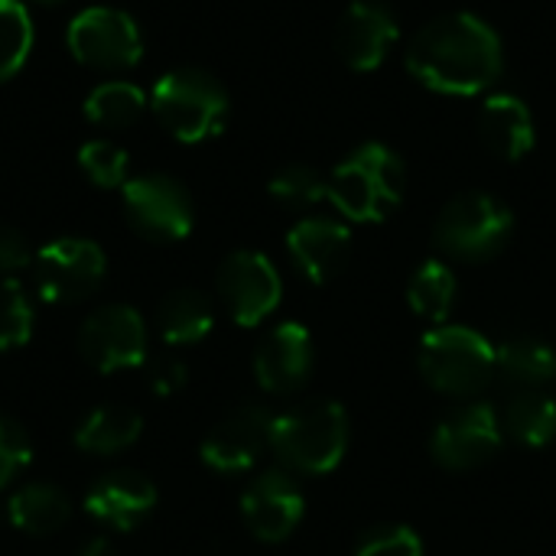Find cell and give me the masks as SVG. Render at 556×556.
I'll use <instances>...</instances> for the list:
<instances>
[{"label":"cell","instance_id":"34","mask_svg":"<svg viewBox=\"0 0 556 556\" xmlns=\"http://www.w3.org/2000/svg\"><path fill=\"white\" fill-rule=\"evenodd\" d=\"M182 384H186V365H182L179 358H156V362L150 365V388H153L160 397L176 394Z\"/></svg>","mask_w":556,"mask_h":556},{"label":"cell","instance_id":"12","mask_svg":"<svg viewBox=\"0 0 556 556\" xmlns=\"http://www.w3.org/2000/svg\"><path fill=\"white\" fill-rule=\"evenodd\" d=\"M78 349L85 362L104 375L121 368H137L147 358V326L134 306H101L94 309L78 332Z\"/></svg>","mask_w":556,"mask_h":556},{"label":"cell","instance_id":"22","mask_svg":"<svg viewBox=\"0 0 556 556\" xmlns=\"http://www.w3.org/2000/svg\"><path fill=\"white\" fill-rule=\"evenodd\" d=\"M68 515L72 505L65 492H59L49 482H29L20 492H13V498L7 502V521L33 538H49L62 531Z\"/></svg>","mask_w":556,"mask_h":556},{"label":"cell","instance_id":"25","mask_svg":"<svg viewBox=\"0 0 556 556\" xmlns=\"http://www.w3.org/2000/svg\"><path fill=\"white\" fill-rule=\"evenodd\" d=\"M456 290H459V283H456V274L450 270V264L427 261L414 270V277L407 283V303L420 319L443 326L456 306Z\"/></svg>","mask_w":556,"mask_h":556},{"label":"cell","instance_id":"16","mask_svg":"<svg viewBox=\"0 0 556 556\" xmlns=\"http://www.w3.org/2000/svg\"><path fill=\"white\" fill-rule=\"evenodd\" d=\"M394 42H397V20L378 0L352 3L336 26V49L342 62L355 72L378 68Z\"/></svg>","mask_w":556,"mask_h":556},{"label":"cell","instance_id":"33","mask_svg":"<svg viewBox=\"0 0 556 556\" xmlns=\"http://www.w3.org/2000/svg\"><path fill=\"white\" fill-rule=\"evenodd\" d=\"M33 251H29V241L23 238V231L10 228V225H0V274H16L23 267L33 264Z\"/></svg>","mask_w":556,"mask_h":556},{"label":"cell","instance_id":"31","mask_svg":"<svg viewBox=\"0 0 556 556\" xmlns=\"http://www.w3.org/2000/svg\"><path fill=\"white\" fill-rule=\"evenodd\" d=\"M355 556H424V541L407 525H375L355 541Z\"/></svg>","mask_w":556,"mask_h":556},{"label":"cell","instance_id":"5","mask_svg":"<svg viewBox=\"0 0 556 556\" xmlns=\"http://www.w3.org/2000/svg\"><path fill=\"white\" fill-rule=\"evenodd\" d=\"M424 381L446 397H476L495 381V345L466 326H437L420 339Z\"/></svg>","mask_w":556,"mask_h":556},{"label":"cell","instance_id":"10","mask_svg":"<svg viewBox=\"0 0 556 556\" xmlns=\"http://www.w3.org/2000/svg\"><path fill=\"white\" fill-rule=\"evenodd\" d=\"M502 420L495 414L492 404H463L453 407L430 437V453L443 469H479L489 459H495V453L502 450Z\"/></svg>","mask_w":556,"mask_h":556},{"label":"cell","instance_id":"15","mask_svg":"<svg viewBox=\"0 0 556 556\" xmlns=\"http://www.w3.org/2000/svg\"><path fill=\"white\" fill-rule=\"evenodd\" d=\"M313 362H316V352H313L309 329L290 319V323L274 326L261 339L254 352V375L267 394H293L306 384Z\"/></svg>","mask_w":556,"mask_h":556},{"label":"cell","instance_id":"24","mask_svg":"<svg viewBox=\"0 0 556 556\" xmlns=\"http://www.w3.org/2000/svg\"><path fill=\"white\" fill-rule=\"evenodd\" d=\"M515 443L541 450L556 440V397L547 391H521L505 407V427Z\"/></svg>","mask_w":556,"mask_h":556},{"label":"cell","instance_id":"8","mask_svg":"<svg viewBox=\"0 0 556 556\" xmlns=\"http://www.w3.org/2000/svg\"><path fill=\"white\" fill-rule=\"evenodd\" d=\"M127 222L150 241H182L192 231L195 208L182 182L166 173H143L121 186Z\"/></svg>","mask_w":556,"mask_h":556},{"label":"cell","instance_id":"37","mask_svg":"<svg viewBox=\"0 0 556 556\" xmlns=\"http://www.w3.org/2000/svg\"><path fill=\"white\" fill-rule=\"evenodd\" d=\"M0 525H3V511H0Z\"/></svg>","mask_w":556,"mask_h":556},{"label":"cell","instance_id":"30","mask_svg":"<svg viewBox=\"0 0 556 556\" xmlns=\"http://www.w3.org/2000/svg\"><path fill=\"white\" fill-rule=\"evenodd\" d=\"M33 336V303L16 280L0 283V352L26 345Z\"/></svg>","mask_w":556,"mask_h":556},{"label":"cell","instance_id":"18","mask_svg":"<svg viewBox=\"0 0 556 556\" xmlns=\"http://www.w3.org/2000/svg\"><path fill=\"white\" fill-rule=\"evenodd\" d=\"M153 505H156V489L137 469L104 472L85 492V511L111 531H134L153 511Z\"/></svg>","mask_w":556,"mask_h":556},{"label":"cell","instance_id":"13","mask_svg":"<svg viewBox=\"0 0 556 556\" xmlns=\"http://www.w3.org/2000/svg\"><path fill=\"white\" fill-rule=\"evenodd\" d=\"M306 511V498L293 472L287 469H267L241 495V518L248 531L264 541V544H280L287 541Z\"/></svg>","mask_w":556,"mask_h":556},{"label":"cell","instance_id":"20","mask_svg":"<svg viewBox=\"0 0 556 556\" xmlns=\"http://www.w3.org/2000/svg\"><path fill=\"white\" fill-rule=\"evenodd\" d=\"M495 378L518 391H541L556 378V349L538 336H511L495 345Z\"/></svg>","mask_w":556,"mask_h":556},{"label":"cell","instance_id":"27","mask_svg":"<svg viewBox=\"0 0 556 556\" xmlns=\"http://www.w3.org/2000/svg\"><path fill=\"white\" fill-rule=\"evenodd\" d=\"M33 20L23 0H0V81L13 78L33 52Z\"/></svg>","mask_w":556,"mask_h":556},{"label":"cell","instance_id":"4","mask_svg":"<svg viewBox=\"0 0 556 556\" xmlns=\"http://www.w3.org/2000/svg\"><path fill=\"white\" fill-rule=\"evenodd\" d=\"M228 108L231 104L225 85L202 68L166 72L150 91L153 117L169 137L182 143H202L222 134L228 121Z\"/></svg>","mask_w":556,"mask_h":556},{"label":"cell","instance_id":"2","mask_svg":"<svg viewBox=\"0 0 556 556\" xmlns=\"http://www.w3.org/2000/svg\"><path fill=\"white\" fill-rule=\"evenodd\" d=\"M407 166L388 143H362L326 176V202L349 222H384L404 202Z\"/></svg>","mask_w":556,"mask_h":556},{"label":"cell","instance_id":"6","mask_svg":"<svg viewBox=\"0 0 556 556\" xmlns=\"http://www.w3.org/2000/svg\"><path fill=\"white\" fill-rule=\"evenodd\" d=\"M515 231L511 208L489 192H463L443 205L433 225V244L456 261H492Z\"/></svg>","mask_w":556,"mask_h":556},{"label":"cell","instance_id":"17","mask_svg":"<svg viewBox=\"0 0 556 556\" xmlns=\"http://www.w3.org/2000/svg\"><path fill=\"white\" fill-rule=\"evenodd\" d=\"M287 251L293 257V264L300 267V274L309 283H329L342 274L349 251H352V231L345 222L339 218H326V215H309L303 222H296L287 235Z\"/></svg>","mask_w":556,"mask_h":556},{"label":"cell","instance_id":"11","mask_svg":"<svg viewBox=\"0 0 556 556\" xmlns=\"http://www.w3.org/2000/svg\"><path fill=\"white\" fill-rule=\"evenodd\" d=\"M218 296L228 316L251 329L280 306L283 280L261 251H235L218 267Z\"/></svg>","mask_w":556,"mask_h":556},{"label":"cell","instance_id":"26","mask_svg":"<svg viewBox=\"0 0 556 556\" xmlns=\"http://www.w3.org/2000/svg\"><path fill=\"white\" fill-rule=\"evenodd\" d=\"M150 108V98L124 78L101 81L85 98V117L98 127H130L140 121V114Z\"/></svg>","mask_w":556,"mask_h":556},{"label":"cell","instance_id":"36","mask_svg":"<svg viewBox=\"0 0 556 556\" xmlns=\"http://www.w3.org/2000/svg\"><path fill=\"white\" fill-rule=\"evenodd\" d=\"M33 3H62V0H33Z\"/></svg>","mask_w":556,"mask_h":556},{"label":"cell","instance_id":"35","mask_svg":"<svg viewBox=\"0 0 556 556\" xmlns=\"http://www.w3.org/2000/svg\"><path fill=\"white\" fill-rule=\"evenodd\" d=\"M81 556H117V554H114V547H111L104 538H94V541H88V544H85Z\"/></svg>","mask_w":556,"mask_h":556},{"label":"cell","instance_id":"29","mask_svg":"<svg viewBox=\"0 0 556 556\" xmlns=\"http://www.w3.org/2000/svg\"><path fill=\"white\" fill-rule=\"evenodd\" d=\"M78 166H81V173L94 186H101V189H121L127 182L130 160H127V150L117 147L114 140H88L78 150Z\"/></svg>","mask_w":556,"mask_h":556},{"label":"cell","instance_id":"14","mask_svg":"<svg viewBox=\"0 0 556 556\" xmlns=\"http://www.w3.org/2000/svg\"><path fill=\"white\" fill-rule=\"evenodd\" d=\"M274 414L261 404L231 410L202 443V463L215 472H248L270 446Z\"/></svg>","mask_w":556,"mask_h":556},{"label":"cell","instance_id":"3","mask_svg":"<svg viewBox=\"0 0 556 556\" xmlns=\"http://www.w3.org/2000/svg\"><path fill=\"white\" fill-rule=\"evenodd\" d=\"M349 414L339 401H306L274 417L270 450L287 472L326 476L349 453Z\"/></svg>","mask_w":556,"mask_h":556},{"label":"cell","instance_id":"21","mask_svg":"<svg viewBox=\"0 0 556 556\" xmlns=\"http://www.w3.org/2000/svg\"><path fill=\"white\" fill-rule=\"evenodd\" d=\"M215 326L212 300L199 290H173L156 306V329L166 345H195L202 342Z\"/></svg>","mask_w":556,"mask_h":556},{"label":"cell","instance_id":"23","mask_svg":"<svg viewBox=\"0 0 556 556\" xmlns=\"http://www.w3.org/2000/svg\"><path fill=\"white\" fill-rule=\"evenodd\" d=\"M140 430H143V420H140L137 410L121 407V404H108V407L91 410L81 420V427L75 433V443L85 453L111 456V453H121V450L134 446Z\"/></svg>","mask_w":556,"mask_h":556},{"label":"cell","instance_id":"32","mask_svg":"<svg viewBox=\"0 0 556 556\" xmlns=\"http://www.w3.org/2000/svg\"><path fill=\"white\" fill-rule=\"evenodd\" d=\"M29 459H33L29 437L23 433L20 424L0 414V492L29 466Z\"/></svg>","mask_w":556,"mask_h":556},{"label":"cell","instance_id":"9","mask_svg":"<svg viewBox=\"0 0 556 556\" xmlns=\"http://www.w3.org/2000/svg\"><path fill=\"white\" fill-rule=\"evenodd\" d=\"M104 251L88 238H59L36 251L33 274L36 290L46 303L65 306L91 296L104 280Z\"/></svg>","mask_w":556,"mask_h":556},{"label":"cell","instance_id":"19","mask_svg":"<svg viewBox=\"0 0 556 556\" xmlns=\"http://www.w3.org/2000/svg\"><path fill=\"white\" fill-rule=\"evenodd\" d=\"M479 140L498 160H525L534 150L538 127L531 108L518 94H492L479 111Z\"/></svg>","mask_w":556,"mask_h":556},{"label":"cell","instance_id":"7","mask_svg":"<svg viewBox=\"0 0 556 556\" xmlns=\"http://www.w3.org/2000/svg\"><path fill=\"white\" fill-rule=\"evenodd\" d=\"M68 52L98 72H127L143 59V36L130 13L117 7H85L65 29Z\"/></svg>","mask_w":556,"mask_h":556},{"label":"cell","instance_id":"28","mask_svg":"<svg viewBox=\"0 0 556 556\" xmlns=\"http://www.w3.org/2000/svg\"><path fill=\"white\" fill-rule=\"evenodd\" d=\"M270 195L287 208H313L326 202V176L306 163H290L270 179Z\"/></svg>","mask_w":556,"mask_h":556},{"label":"cell","instance_id":"1","mask_svg":"<svg viewBox=\"0 0 556 556\" xmlns=\"http://www.w3.org/2000/svg\"><path fill=\"white\" fill-rule=\"evenodd\" d=\"M407 68L440 94H482L505 68V49L482 16L459 10L437 16L410 39Z\"/></svg>","mask_w":556,"mask_h":556}]
</instances>
